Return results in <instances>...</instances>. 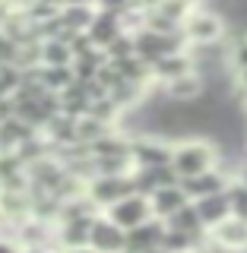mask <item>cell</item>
Segmentation results:
<instances>
[{
	"label": "cell",
	"instance_id": "cell-1",
	"mask_svg": "<svg viewBox=\"0 0 247 253\" xmlns=\"http://www.w3.org/2000/svg\"><path fill=\"white\" fill-rule=\"evenodd\" d=\"M222 152L216 149V142L200 139V136H187L181 142H174V152H171V168L178 171V177H197V174L209 171L219 165Z\"/></svg>",
	"mask_w": 247,
	"mask_h": 253
},
{
	"label": "cell",
	"instance_id": "cell-2",
	"mask_svg": "<svg viewBox=\"0 0 247 253\" xmlns=\"http://www.w3.org/2000/svg\"><path fill=\"white\" fill-rule=\"evenodd\" d=\"M133 44H137V57H143L149 67H152V63H158L162 57H168V54L184 51L187 35H184V29L181 32H158V29L143 26L137 35H133Z\"/></svg>",
	"mask_w": 247,
	"mask_h": 253
},
{
	"label": "cell",
	"instance_id": "cell-3",
	"mask_svg": "<svg viewBox=\"0 0 247 253\" xmlns=\"http://www.w3.org/2000/svg\"><path fill=\"white\" fill-rule=\"evenodd\" d=\"M184 35H187V44H194V47L216 44L225 35V22H222V16L209 13V10H194L184 22Z\"/></svg>",
	"mask_w": 247,
	"mask_h": 253
},
{
	"label": "cell",
	"instance_id": "cell-4",
	"mask_svg": "<svg viewBox=\"0 0 247 253\" xmlns=\"http://www.w3.org/2000/svg\"><path fill=\"white\" fill-rule=\"evenodd\" d=\"M108 218L117 221L124 231H130V228H137V225H143V221L152 218V203H149L146 193H130V196H124L121 203L111 206Z\"/></svg>",
	"mask_w": 247,
	"mask_h": 253
},
{
	"label": "cell",
	"instance_id": "cell-5",
	"mask_svg": "<svg viewBox=\"0 0 247 253\" xmlns=\"http://www.w3.org/2000/svg\"><path fill=\"white\" fill-rule=\"evenodd\" d=\"M235 177H238V174L228 171V168H222V162H219L216 168L197 174V177H184V180H181V187L187 190L190 200H200V196H209V193H225L228 184H232Z\"/></svg>",
	"mask_w": 247,
	"mask_h": 253
},
{
	"label": "cell",
	"instance_id": "cell-6",
	"mask_svg": "<svg viewBox=\"0 0 247 253\" xmlns=\"http://www.w3.org/2000/svg\"><path fill=\"white\" fill-rule=\"evenodd\" d=\"M171 152H174V142H165L158 136H146L133 142V165L137 168H158V165H171Z\"/></svg>",
	"mask_w": 247,
	"mask_h": 253
},
{
	"label": "cell",
	"instance_id": "cell-7",
	"mask_svg": "<svg viewBox=\"0 0 247 253\" xmlns=\"http://www.w3.org/2000/svg\"><path fill=\"white\" fill-rule=\"evenodd\" d=\"M130 193H137V184H133V177H127V174H101L92 184V196H95V203H101V206H114Z\"/></svg>",
	"mask_w": 247,
	"mask_h": 253
},
{
	"label": "cell",
	"instance_id": "cell-8",
	"mask_svg": "<svg viewBox=\"0 0 247 253\" xmlns=\"http://www.w3.org/2000/svg\"><path fill=\"white\" fill-rule=\"evenodd\" d=\"M168 231V225H165V218H149L143 221V225L130 228L127 231V247L124 253H143V250H152V247H162V237Z\"/></svg>",
	"mask_w": 247,
	"mask_h": 253
},
{
	"label": "cell",
	"instance_id": "cell-9",
	"mask_svg": "<svg viewBox=\"0 0 247 253\" xmlns=\"http://www.w3.org/2000/svg\"><path fill=\"white\" fill-rule=\"evenodd\" d=\"M92 247L99 253H124L127 247V231L117 221H92Z\"/></svg>",
	"mask_w": 247,
	"mask_h": 253
},
{
	"label": "cell",
	"instance_id": "cell-10",
	"mask_svg": "<svg viewBox=\"0 0 247 253\" xmlns=\"http://www.w3.org/2000/svg\"><path fill=\"white\" fill-rule=\"evenodd\" d=\"M149 203H152V215L155 218H165L168 221L178 209H184L187 203H194L187 196V190L181 187V184H174V187H162V190H155L152 196H149Z\"/></svg>",
	"mask_w": 247,
	"mask_h": 253
},
{
	"label": "cell",
	"instance_id": "cell-11",
	"mask_svg": "<svg viewBox=\"0 0 247 253\" xmlns=\"http://www.w3.org/2000/svg\"><path fill=\"white\" fill-rule=\"evenodd\" d=\"M209 241H216L228 250H247V221L228 215L216 228H209Z\"/></svg>",
	"mask_w": 247,
	"mask_h": 253
},
{
	"label": "cell",
	"instance_id": "cell-12",
	"mask_svg": "<svg viewBox=\"0 0 247 253\" xmlns=\"http://www.w3.org/2000/svg\"><path fill=\"white\" fill-rule=\"evenodd\" d=\"M197 212H200L203 225L206 228H216L219 221H225L232 215V203H228V190L225 193H209V196H200V200H194Z\"/></svg>",
	"mask_w": 247,
	"mask_h": 253
},
{
	"label": "cell",
	"instance_id": "cell-13",
	"mask_svg": "<svg viewBox=\"0 0 247 253\" xmlns=\"http://www.w3.org/2000/svg\"><path fill=\"white\" fill-rule=\"evenodd\" d=\"M165 225L174 228V231L194 234V237H200V241H206V234H209V228L203 225V218H200V212H197V206H194V203H187L184 209H178L168 221H165Z\"/></svg>",
	"mask_w": 247,
	"mask_h": 253
},
{
	"label": "cell",
	"instance_id": "cell-14",
	"mask_svg": "<svg viewBox=\"0 0 247 253\" xmlns=\"http://www.w3.org/2000/svg\"><path fill=\"white\" fill-rule=\"evenodd\" d=\"M89 38L99 47H108L111 42H117V38H121V19H117V13L105 10L101 16H95L92 26H89Z\"/></svg>",
	"mask_w": 247,
	"mask_h": 253
},
{
	"label": "cell",
	"instance_id": "cell-15",
	"mask_svg": "<svg viewBox=\"0 0 247 253\" xmlns=\"http://www.w3.org/2000/svg\"><path fill=\"white\" fill-rule=\"evenodd\" d=\"M228 203H232V215L247 221V184L244 180H232L228 184Z\"/></svg>",
	"mask_w": 247,
	"mask_h": 253
},
{
	"label": "cell",
	"instance_id": "cell-16",
	"mask_svg": "<svg viewBox=\"0 0 247 253\" xmlns=\"http://www.w3.org/2000/svg\"><path fill=\"white\" fill-rule=\"evenodd\" d=\"M86 237H92V221H70L67 231H63V241L73 244V247H83Z\"/></svg>",
	"mask_w": 247,
	"mask_h": 253
},
{
	"label": "cell",
	"instance_id": "cell-17",
	"mask_svg": "<svg viewBox=\"0 0 247 253\" xmlns=\"http://www.w3.org/2000/svg\"><path fill=\"white\" fill-rule=\"evenodd\" d=\"M228 63H232V70H244L247 67V32H241V35L232 42V47H228Z\"/></svg>",
	"mask_w": 247,
	"mask_h": 253
},
{
	"label": "cell",
	"instance_id": "cell-18",
	"mask_svg": "<svg viewBox=\"0 0 247 253\" xmlns=\"http://www.w3.org/2000/svg\"><path fill=\"white\" fill-rule=\"evenodd\" d=\"M92 19H95V16L86 10V3H73L67 13H63V22H67L70 29H83V22H89V26H92Z\"/></svg>",
	"mask_w": 247,
	"mask_h": 253
},
{
	"label": "cell",
	"instance_id": "cell-19",
	"mask_svg": "<svg viewBox=\"0 0 247 253\" xmlns=\"http://www.w3.org/2000/svg\"><path fill=\"white\" fill-rule=\"evenodd\" d=\"M45 60L51 63V67H67V60H70V51L63 44H48V54H45Z\"/></svg>",
	"mask_w": 247,
	"mask_h": 253
},
{
	"label": "cell",
	"instance_id": "cell-20",
	"mask_svg": "<svg viewBox=\"0 0 247 253\" xmlns=\"http://www.w3.org/2000/svg\"><path fill=\"white\" fill-rule=\"evenodd\" d=\"M48 85H57V89H63V85H70L73 79H70V70L67 67H48Z\"/></svg>",
	"mask_w": 247,
	"mask_h": 253
},
{
	"label": "cell",
	"instance_id": "cell-21",
	"mask_svg": "<svg viewBox=\"0 0 247 253\" xmlns=\"http://www.w3.org/2000/svg\"><path fill=\"white\" fill-rule=\"evenodd\" d=\"M232 83H235V92H238V98H247V67L244 70H232Z\"/></svg>",
	"mask_w": 247,
	"mask_h": 253
},
{
	"label": "cell",
	"instance_id": "cell-22",
	"mask_svg": "<svg viewBox=\"0 0 247 253\" xmlns=\"http://www.w3.org/2000/svg\"><path fill=\"white\" fill-rule=\"evenodd\" d=\"M13 51H16V44L10 42V38H0V63H6V60H13Z\"/></svg>",
	"mask_w": 247,
	"mask_h": 253
},
{
	"label": "cell",
	"instance_id": "cell-23",
	"mask_svg": "<svg viewBox=\"0 0 247 253\" xmlns=\"http://www.w3.org/2000/svg\"><path fill=\"white\" fill-rule=\"evenodd\" d=\"M101 3H105V10H111V13H121L124 6L133 3V0H101Z\"/></svg>",
	"mask_w": 247,
	"mask_h": 253
},
{
	"label": "cell",
	"instance_id": "cell-24",
	"mask_svg": "<svg viewBox=\"0 0 247 253\" xmlns=\"http://www.w3.org/2000/svg\"><path fill=\"white\" fill-rule=\"evenodd\" d=\"M238 180H244V184H247V162L238 165Z\"/></svg>",
	"mask_w": 247,
	"mask_h": 253
},
{
	"label": "cell",
	"instance_id": "cell-25",
	"mask_svg": "<svg viewBox=\"0 0 247 253\" xmlns=\"http://www.w3.org/2000/svg\"><path fill=\"white\" fill-rule=\"evenodd\" d=\"M137 3H140V6H146V10H152V6H158L162 0H137Z\"/></svg>",
	"mask_w": 247,
	"mask_h": 253
},
{
	"label": "cell",
	"instance_id": "cell-26",
	"mask_svg": "<svg viewBox=\"0 0 247 253\" xmlns=\"http://www.w3.org/2000/svg\"><path fill=\"white\" fill-rule=\"evenodd\" d=\"M0 253H16L13 244H6V241H0Z\"/></svg>",
	"mask_w": 247,
	"mask_h": 253
},
{
	"label": "cell",
	"instance_id": "cell-27",
	"mask_svg": "<svg viewBox=\"0 0 247 253\" xmlns=\"http://www.w3.org/2000/svg\"><path fill=\"white\" fill-rule=\"evenodd\" d=\"M143 253H168L165 247H152V250H143Z\"/></svg>",
	"mask_w": 247,
	"mask_h": 253
},
{
	"label": "cell",
	"instance_id": "cell-28",
	"mask_svg": "<svg viewBox=\"0 0 247 253\" xmlns=\"http://www.w3.org/2000/svg\"><path fill=\"white\" fill-rule=\"evenodd\" d=\"M73 253H99V250H83V247H76Z\"/></svg>",
	"mask_w": 247,
	"mask_h": 253
},
{
	"label": "cell",
	"instance_id": "cell-29",
	"mask_svg": "<svg viewBox=\"0 0 247 253\" xmlns=\"http://www.w3.org/2000/svg\"><path fill=\"white\" fill-rule=\"evenodd\" d=\"M67 3H89V0H67Z\"/></svg>",
	"mask_w": 247,
	"mask_h": 253
},
{
	"label": "cell",
	"instance_id": "cell-30",
	"mask_svg": "<svg viewBox=\"0 0 247 253\" xmlns=\"http://www.w3.org/2000/svg\"><path fill=\"white\" fill-rule=\"evenodd\" d=\"M29 253H45V250H29Z\"/></svg>",
	"mask_w": 247,
	"mask_h": 253
},
{
	"label": "cell",
	"instance_id": "cell-31",
	"mask_svg": "<svg viewBox=\"0 0 247 253\" xmlns=\"http://www.w3.org/2000/svg\"><path fill=\"white\" fill-rule=\"evenodd\" d=\"M244 114H247V98H244Z\"/></svg>",
	"mask_w": 247,
	"mask_h": 253
}]
</instances>
